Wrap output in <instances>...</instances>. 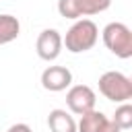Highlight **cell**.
<instances>
[{"instance_id": "7a4b0ae2", "label": "cell", "mask_w": 132, "mask_h": 132, "mask_svg": "<svg viewBox=\"0 0 132 132\" xmlns=\"http://www.w3.org/2000/svg\"><path fill=\"white\" fill-rule=\"evenodd\" d=\"M101 39L113 56H118L122 60L132 58V31L128 29V25H124L120 21L107 23L101 31Z\"/></svg>"}, {"instance_id": "277c9868", "label": "cell", "mask_w": 132, "mask_h": 132, "mask_svg": "<svg viewBox=\"0 0 132 132\" xmlns=\"http://www.w3.org/2000/svg\"><path fill=\"white\" fill-rule=\"evenodd\" d=\"M109 6H111V0H58L60 16L72 19V21L105 12Z\"/></svg>"}, {"instance_id": "8fae6325", "label": "cell", "mask_w": 132, "mask_h": 132, "mask_svg": "<svg viewBox=\"0 0 132 132\" xmlns=\"http://www.w3.org/2000/svg\"><path fill=\"white\" fill-rule=\"evenodd\" d=\"M111 120L120 130H130L132 128V105L130 103H120V107L116 109Z\"/></svg>"}, {"instance_id": "7c38bea8", "label": "cell", "mask_w": 132, "mask_h": 132, "mask_svg": "<svg viewBox=\"0 0 132 132\" xmlns=\"http://www.w3.org/2000/svg\"><path fill=\"white\" fill-rule=\"evenodd\" d=\"M6 132H33V130H31V128H29L27 124L19 122V124H12V126H10V128H8Z\"/></svg>"}, {"instance_id": "5b68a950", "label": "cell", "mask_w": 132, "mask_h": 132, "mask_svg": "<svg viewBox=\"0 0 132 132\" xmlns=\"http://www.w3.org/2000/svg\"><path fill=\"white\" fill-rule=\"evenodd\" d=\"M95 103H97V95H95V91H93L89 85L68 87L66 105H68V109H70L74 116H82V113L95 109Z\"/></svg>"}, {"instance_id": "3957f363", "label": "cell", "mask_w": 132, "mask_h": 132, "mask_svg": "<svg viewBox=\"0 0 132 132\" xmlns=\"http://www.w3.org/2000/svg\"><path fill=\"white\" fill-rule=\"evenodd\" d=\"M99 93L113 103H128L132 99V80L124 72L107 70L99 76Z\"/></svg>"}, {"instance_id": "6da1fadb", "label": "cell", "mask_w": 132, "mask_h": 132, "mask_svg": "<svg viewBox=\"0 0 132 132\" xmlns=\"http://www.w3.org/2000/svg\"><path fill=\"white\" fill-rule=\"evenodd\" d=\"M97 39H99L97 25L91 19H78L62 37V45H66L70 54H82V52L93 50Z\"/></svg>"}, {"instance_id": "52a82bcc", "label": "cell", "mask_w": 132, "mask_h": 132, "mask_svg": "<svg viewBox=\"0 0 132 132\" xmlns=\"http://www.w3.org/2000/svg\"><path fill=\"white\" fill-rule=\"evenodd\" d=\"M72 85V72L66 66H47L41 72V87L52 93L66 91Z\"/></svg>"}, {"instance_id": "8992f818", "label": "cell", "mask_w": 132, "mask_h": 132, "mask_svg": "<svg viewBox=\"0 0 132 132\" xmlns=\"http://www.w3.org/2000/svg\"><path fill=\"white\" fill-rule=\"evenodd\" d=\"M62 35L58 29H43L39 35H37V41H35V50H37V56L45 62H52L60 56L62 52Z\"/></svg>"}, {"instance_id": "4fadbf2b", "label": "cell", "mask_w": 132, "mask_h": 132, "mask_svg": "<svg viewBox=\"0 0 132 132\" xmlns=\"http://www.w3.org/2000/svg\"><path fill=\"white\" fill-rule=\"evenodd\" d=\"M99 132H122V130H120V128H118V126L113 124V120H107V122L103 124V128H101Z\"/></svg>"}, {"instance_id": "30bf717a", "label": "cell", "mask_w": 132, "mask_h": 132, "mask_svg": "<svg viewBox=\"0 0 132 132\" xmlns=\"http://www.w3.org/2000/svg\"><path fill=\"white\" fill-rule=\"evenodd\" d=\"M21 33V23L12 14H0V45L14 41Z\"/></svg>"}, {"instance_id": "9c48e42d", "label": "cell", "mask_w": 132, "mask_h": 132, "mask_svg": "<svg viewBox=\"0 0 132 132\" xmlns=\"http://www.w3.org/2000/svg\"><path fill=\"white\" fill-rule=\"evenodd\" d=\"M107 120H109V118H107L103 111L91 109V111L82 113L80 120L76 122V132H99Z\"/></svg>"}, {"instance_id": "ba28073f", "label": "cell", "mask_w": 132, "mask_h": 132, "mask_svg": "<svg viewBox=\"0 0 132 132\" xmlns=\"http://www.w3.org/2000/svg\"><path fill=\"white\" fill-rule=\"evenodd\" d=\"M50 132H76V120L66 109H52L47 116Z\"/></svg>"}]
</instances>
